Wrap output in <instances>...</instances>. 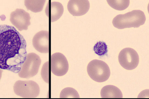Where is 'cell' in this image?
Instances as JSON below:
<instances>
[{
    "instance_id": "9",
    "label": "cell",
    "mask_w": 149,
    "mask_h": 99,
    "mask_svg": "<svg viewBox=\"0 0 149 99\" xmlns=\"http://www.w3.org/2000/svg\"><path fill=\"white\" fill-rule=\"evenodd\" d=\"M33 45L38 51L42 53L49 52V32L42 30L37 33L33 39Z\"/></svg>"
},
{
    "instance_id": "4",
    "label": "cell",
    "mask_w": 149,
    "mask_h": 99,
    "mask_svg": "<svg viewBox=\"0 0 149 99\" xmlns=\"http://www.w3.org/2000/svg\"><path fill=\"white\" fill-rule=\"evenodd\" d=\"M41 64V60L39 56L35 53L27 54L20 71L19 77L22 78L29 79L35 76L38 73Z\"/></svg>"
},
{
    "instance_id": "12",
    "label": "cell",
    "mask_w": 149,
    "mask_h": 99,
    "mask_svg": "<svg viewBox=\"0 0 149 99\" xmlns=\"http://www.w3.org/2000/svg\"><path fill=\"white\" fill-rule=\"evenodd\" d=\"M101 97L102 98H122L123 94L119 89L113 85L104 87L101 91Z\"/></svg>"
},
{
    "instance_id": "18",
    "label": "cell",
    "mask_w": 149,
    "mask_h": 99,
    "mask_svg": "<svg viewBox=\"0 0 149 99\" xmlns=\"http://www.w3.org/2000/svg\"><path fill=\"white\" fill-rule=\"evenodd\" d=\"M3 72V71L2 69H0V80H1V78L2 77V73Z\"/></svg>"
},
{
    "instance_id": "3",
    "label": "cell",
    "mask_w": 149,
    "mask_h": 99,
    "mask_svg": "<svg viewBox=\"0 0 149 99\" xmlns=\"http://www.w3.org/2000/svg\"><path fill=\"white\" fill-rule=\"evenodd\" d=\"M87 72L90 78L97 82L107 80L111 75V71L107 63L100 60L91 61L87 66Z\"/></svg>"
},
{
    "instance_id": "11",
    "label": "cell",
    "mask_w": 149,
    "mask_h": 99,
    "mask_svg": "<svg viewBox=\"0 0 149 99\" xmlns=\"http://www.w3.org/2000/svg\"><path fill=\"white\" fill-rule=\"evenodd\" d=\"M64 8L61 3L58 2H52L50 6L48 3L46 7L45 13L48 17L50 16L52 22L56 21L63 15Z\"/></svg>"
},
{
    "instance_id": "16",
    "label": "cell",
    "mask_w": 149,
    "mask_h": 99,
    "mask_svg": "<svg viewBox=\"0 0 149 99\" xmlns=\"http://www.w3.org/2000/svg\"><path fill=\"white\" fill-rule=\"evenodd\" d=\"M93 50L95 53L100 56H103L107 54L108 46L104 42L100 41L95 45Z\"/></svg>"
},
{
    "instance_id": "6",
    "label": "cell",
    "mask_w": 149,
    "mask_h": 99,
    "mask_svg": "<svg viewBox=\"0 0 149 99\" xmlns=\"http://www.w3.org/2000/svg\"><path fill=\"white\" fill-rule=\"evenodd\" d=\"M120 64L127 70L134 69L139 65V58L136 51L132 48H125L120 52L118 56Z\"/></svg>"
},
{
    "instance_id": "15",
    "label": "cell",
    "mask_w": 149,
    "mask_h": 99,
    "mask_svg": "<svg viewBox=\"0 0 149 99\" xmlns=\"http://www.w3.org/2000/svg\"><path fill=\"white\" fill-rule=\"evenodd\" d=\"M61 98H79L78 92L72 88L68 87L63 89L60 94Z\"/></svg>"
},
{
    "instance_id": "5",
    "label": "cell",
    "mask_w": 149,
    "mask_h": 99,
    "mask_svg": "<svg viewBox=\"0 0 149 99\" xmlns=\"http://www.w3.org/2000/svg\"><path fill=\"white\" fill-rule=\"evenodd\" d=\"M14 91L17 96L25 98H33L38 96L40 88L33 81L18 80L14 86Z\"/></svg>"
},
{
    "instance_id": "2",
    "label": "cell",
    "mask_w": 149,
    "mask_h": 99,
    "mask_svg": "<svg viewBox=\"0 0 149 99\" xmlns=\"http://www.w3.org/2000/svg\"><path fill=\"white\" fill-rule=\"evenodd\" d=\"M146 17L144 13L140 10H134L124 15L116 16L113 19L114 26L119 29L126 28H139L144 24Z\"/></svg>"
},
{
    "instance_id": "14",
    "label": "cell",
    "mask_w": 149,
    "mask_h": 99,
    "mask_svg": "<svg viewBox=\"0 0 149 99\" xmlns=\"http://www.w3.org/2000/svg\"><path fill=\"white\" fill-rule=\"evenodd\" d=\"M108 3L113 8L117 10H123L129 7L130 0H107Z\"/></svg>"
},
{
    "instance_id": "13",
    "label": "cell",
    "mask_w": 149,
    "mask_h": 99,
    "mask_svg": "<svg viewBox=\"0 0 149 99\" xmlns=\"http://www.w3.org/2000/svg\"><path fill=\"white\" fill-rule=\"evenodd\" d=\"M45 2V0H26L24 1L25 6L26 8L35 13L41 12Z\"/></svg>"
},
{
    "instance_id": "8",
    "label": "cell",
    "mask_w": 149,
    "mask_h": 99,
    "mask_svg": "<svg viewBox=\"0 0 149 99\" xmlns=\"http://www.w3.org/2000/svg\"><path fill=\"white\" fill-rule=\"evenodd\" d=\"M30 14L24 10L17 9L12 12L10 16V21L19 31L27 30L28 27L31 25Z\"/></svg>"
},
{
    "instance_id": "17",
    "label": "cell",
    "mask_w": 149,
    "mask_h": 99,
    "mask_svg": "<svg viewBox=\"0 0 149 99\" xmlns=\"http://www.w3.org/2000/svg\"><path fill=\"white\" fill-rule=\"evenodd\" d=\"M41 76L43 80L47 83L49 84V62L44 64L42 68Z\"/></svg>"
},
{
    "instance_id": "7",
    "label": "cell",
    "mask_w": 149,
    "mask_h": 99,
    "mask_svg": "<svg viewBox=\"0 0 149 99\" xmlns=\"http://www.w3.org/2000/svg\"><path fill=\"white\" fill-rule=\"evenodd\" d=\"M69 70V64L64 55L60 53L51 56V71L57 76H63Z\"/></svg>"
},
{
    "instance_id": "10",
    "label": "cell",
    "mask_w": 149,
    "mask_h": 99,
    "mask_svg": "<svg viewBox=\"0 0 149 99\" xmlns=\"http://www.w3.org/2000/svg\"><path fill=\"white\" fill-rule=\"evenodd\" d=\"M90 7L88 0H70L68 4V10L74 16L84 15L88 11Z\"/></svg>"
},
{
    "instance_id": "1",
    "label": "cell",
    "mask_w": 149,
    "mask_h": 99,
    "mask_svg": "<svg viewBox=\"0 0 149 99\" xmlns=\"http://www.w3.org/2000/svg\"><path fill=\"white\" fill-rule=\"evenodd\" d=\"M26 42L12 26L0 25V69L17 73L25 60Z\"/></svg>"
}]
</instances>
